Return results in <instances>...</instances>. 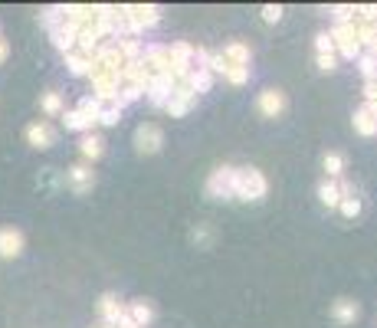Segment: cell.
<instances>
[{
  "instance_id": "1",
  "label": "cell",
  "mask_w": 377,
  "mask_h": 328,
  "mask_svg": "<svg viewBox=\"0 0 377 328\" xmlns=\"http://www.w3.org/2000/svg\"><path fill=\"white\" fill-rule=\"evenodd\" d=\"M266 194H269V184H266L263 171H256V167H237L233 200H253V204H259V200H266Z\"/></svg>"
},
{
  "instance_id": "2",
  "label": "cell",
  "mask_w": 377,
  "mask_h": 328,
  "mask_svg": "<svg viewBox=\"0 0 377 328\" xmlns=\"http://www.w3.org/2000/svg\"><path fill=\"white\" fill-rule=\"evenodd\" d=\"M233 177H237V167H230V164L216 167L214 174L207 177L204 194L210 200H233Z\"/></svg>"
},
{
  "instance_id": "3",
  "label": "cell",
  "mask_w": 377,
  "mask_h": 328,
  "mask_svg": "<svg viewBox=\"0 0 377 328\" xmlns=\"http://www.w3.org/2000/svg\"><path fill=\"white\" fill-rule=\"evenodd\" d=\"M332 43H334V56L355 59V56L361 53V43H357V27H355V23H334Z\"/></svg>"
},
{
  "instance_id": "4",
  "label": "cell",
  "mask_w": 377,
  "mask_h": 328,
  "mask_svg": "<svg viewBox=\"0 0 377 328\" xmlns=\"http://www.w3.org/2000/svg\"><path fill=\"white\" fill-rule=\"evenodd\" d=\"M174 89H177V79L171 76V69L168 73H158V76H151L148 82V98H151V105H158V109H164L168 105V98L174 96Z\"/></svg>"
},
{
  "instance_id": "5",
  "label": "cell",
  "mask_w": 377,
  "mask_h": 328,
  "mask_svg": "<svg viewBox=\"0 0 377 328\" xmlns=\"http://www.w3.org/2000/svg\"><path fill=\"white\" fill-rule=\"evenodd\" d=\"M164 144V131L154 125V121H145V125H138V131H135V151L138 154H158Z\"/></svg>"
},
{
  "instance_id": "6",
  "label": "cell",
  "mask_w": 377,
  "mask_h": 328,
  "mask_svg": "<svg viewBox=\"0 0 377 328\" xmlns=\"http://www.w3.org/2000/svg\"><path fill=\"white\" fill-rule=\"evenodd\" d=\"M66 184H69V191L73 194H89L92 187H96V171L89 167V164H73L69 171H66Z\"/></svg>"
},
{
  "instance_id": "7",
  "label": "cell",
  "mask_w": 377,
  "mask_h": 328,
  "mask_svg": "<svg viewBox=\"0 0 377 328\" xmlns=\"http://www.w3.org/2000/svg\"><path fill=\"white\" fill-rule=\"evenodd\" d=\"M27 142H30V148H36V151H46V148H53L56 142V131L50 121H33V125H27Z\"/></svg>"
},
{
  "instance_id": "8",
  "label": "cell",
  "mask_w": 377,
  "mask_h": 328,
  "mask_svg": "<svg viewBox=\"0 0 377 328\" xmlns=\"http://www.w3.org/2000/svg\"><path fill=\"white\" fill-rule=\"evenodd\" d=\"M23 233L17 227H0V260H17L23 253Z\"/></svg>"
},
{
  "instance_id": "9",
  "label": "cell",
  "mask_w": 377,
  "mask_h": 328,
  "mask_svg": "<svg viewBox=\"0 0 377 328\" xmlns=\"http://www.w3.org/2000/svg\"><path fill=\"white\" fill-rule=\"evenodd\" d=\"M50 40H53V46L59 50V53H73L75 50V40H79V30L75 27H69L66 20H59L56 27H50Z\"/></svg>"
},
{
  "instance_id": "10",
  "label": "cell",
  "mask_w": 377,
  "mask_h": 328,
  "mask_svg": "<svg viewBox=\"0 0 377 328\" xmlns=\"http://www.w3.org/2000/svg\"><path fill=\"white\" fill-rule=\"evenodd\" d=\"M259 112H263L266 119H279L282 112H286V92H279V89L259 92Z\"/></svg>"
},
{
  "instance_id": "11",
  "label": "cell",
  "mask_w": 377,
  "mask_h": 328,
  "mask_svg": "<svg viewBox=\"0 0 377 328\" xmlns=\"http://www.w3.org/2000/svg\"><path fill=\"white\" fill-rule=\"evenodd\" d=\"M194 98H197V96H194V92H191L187 86H177V89H174V96L168 98L164 112H168L171 119H181V115H187V109L194 105Z\"/></svg>"
},
{
  "instance_id": "12",
  "label": "cell",
  "mask_w": 377,
  "mask_h": 328,
  "mask_svg": "<svg viewBox=\"0 0 377 328\" xmlns=\"http://www.w3.org/2000/svg\"><path fill=\"white\" fill-rule=\"evenodd\" d=\"M121 308H125V306H121V299L115 292L98 295V318H102L105 325H112V322L121 315Z\"/></svg>"
},
{
  "instance_id": "13",
  "label": "cell",
  "mask_w": 377,
  "mask_h": 328,
  "mask_svg": "<svg viewBox=\"0 0 377 328\" xmlns=\"http://www.w3.org/2000/svg\"><path fill=\"white\" fill-rule=\"evenodd\" d=\"M357 315H361V306H357L355 299H338V302H332V318H334V322L351 325Z\"/></svg>"
},
{
  "instance_id": "14",
  "label": "cell",
  "mask_w": 377,
  "mask_h": 328,
  "mask_svg": "<svg viewBox=\"0 0 377 328\" xmlns=\"http://www.w3.org/2000/svg\"><path fill=\"white\" fill-rule=\"evenodd\" d=\"M181 86H187L194 96H204V92H210V86H214V76H210L207 69H191V76L184 79Z\"/></svg>"
},
{
  "instance_id": "15",
  "label": "cell",
  "mask_w": 377,
  "mask_h": 328,
  "mask_svg": "<svg viewBox=\"0 0 377 328\" xmlns=\"http://www.w3.org/2000/svg\"><path fill=\"white\" fill-rule=\"evenodd\" d=\"M226 59V66H249V46L246 43H226L223 53H220Z\"/></svg>"
},
{
  "instance_id": "16",
  "label": "cell",
  "mask_w": 377,
  "mask_h": 328,
  "mask_svg": "<svg viewBox=\"0 0 377 328\" xmlns=\"http://www.w3.org/2000/svg\"><path fill=\"white\" fill-rule=\"evenodd\" d=\"M125 312H128L131 322L138 328H148L151 322H154V306H151V302H131V308H125Z\"/></svg>"
},
{
  "instance_id": "17",
  "label": "cell",
  "mask_w": 377,
  "mask_h": 328,
  "mask_svg": "<svg viewBox=\"0 0 377 328\" xmlns=\"http://www.w3.org/2000/svg\"><path fill=\"white\" fill-rule=\"evenodd\" d=\"M79 151H82V158H89V161H98L102 151H105V142L89 131V135H82V142H79Z\"/></svg>"
},
{
  "instance_id": "18",
  "label": "cell",
  "mask_w": 377,
  "mask_h": 328,
  "mask_svg": "<svg viewBox=\"0 0 377 328\" xmlns=\"http://www.w3.org/2000/svg\"><path fill=\"white\" fill-rule=\"evenodd\" d=\"M318 200L325 207H338L341 204V181H322L318 184Z\"/></svg>"
},
{
  "instance_id": "19",
  "label": "cell",
  "mask_w": 377,
  "mask_h": 328,
  "mask_svg": "<svg viewBox=\"0 0 377 328\" xmlns=\"http://www.w3.org/2000/svg\"><path fill=\"white\" fill-rule=\"evenodd\" d=\"M63 121H66V128L82 131V135H89V131L96 128V121L89 119V115H82V112H79V109H73V112H63Z\"/></svg>"
},
{
  "instance_id": "20",
  "label": "cell",
  "mask_w": 377,
  "mask_h": 328,
  "mask_svg": "<svg viewBox=\"0 0 377 328\" xmlns=\"http://www.w3.org/2000/svg\"><path fill=\"white\" fill-rule=\"evenodd\" d=\"M66 66H69V73L73 76H89V69H92V56H82V53H66Z\"/></svg>"
},
{
  "instance_id": "21",
  "label": "cell",
  "mask_w": 377,
  "mask_h": 328,
  "mask_svg": "<svg viewBox=\"0 0 377 328\" xmlns=\"http://www.w3.org/2000/svg\"><path fill=\"white\" fill-rule=\"evenodd\" d=\"M355 128L361 131V135H367V138H371V135H377V119L367 109H357L355 112Z\"/></svg>"
},
{
  "instance_id": "22",
  "label": "cell",
  "mask_w": 377,
  "mask_h": 328,
  "mask_svg": "<svg viewBox=\"0 0 377 328\" xmlns=\"http://www.w3.org/2000/svg\"><path fill=\"white\" fill-rule=\"evenodd\" d=\"M322 167H325V174H328V177H338L341 171H345V154L328 151V154L322 158Z\"/></svg>"
},
{
  "instance_id": "23",
  "label": "cell",
  "mask_w": 377,
  "mask_h": 328,
  "mask_svg": "<svg viewBox=\"0 0 377 328\" xmlns=\"http://www.w3.org/2000/svg\"><path fill=\"white\" fill-rule=\"evenodd\" d=\"M191 240H194L200 250H207V246L214 243V227H210V223H197L194 233H191Z\"/></svg>"
},
{
  "instance_id": "24",
  "label": "cell",
  "mask_w": 377,
  "mask_h": 328,
  "mask_svg": "<svg viewBox=\"0 0 377 328\" xmlns=\"http://www.w3.org/2000/svg\"><path fill=\"white\" fill-rule=\"evenodd\" d=\"M119 119H121V105H119V102H108V105L98 109V125H115Z\"/></svg>"
},
{
  "instance_id": "25",
  "label": "cell",
  "mask_w": 377,
  "mask_h": 328,
  "mask_svg": "<svg viewBox=\"0 0 377 328\" xmlns=\"http://www.w3.org/2000/svg\"><path fill=\"white\" fill-rule=\"evenodd\" d=\"M40 105H43L46 115H63V112H66L63 109V96H59V92H46Z\"/></svg>"
},
{
  "instance_id": "26",
  "label": "cell",
  "mask_w": 377,
  "mask_h": 328,
  "mask_svg": "<svg viewBox=\"0 0 377 328\" xmlns=\"http://www.w3.org/2000/svg\"><path fill=\"white\" fill-rule=\"evenodd\" d=\"M141 96H145V89L128 86V82H121V89H119V105H131V102H138Z\"/></svg>"
},
{
  "instance_id": "27",
  "label": "cell",
  "mask_w": 377,
  "mask_h": 328,
  "mask_svg": "<svg viewBox=\"0 0 377 328\" xmlns=\"http://www.w3.org/2000/svg\"><path fill=\"white\" fill-rule=\"evenodd\" d=\"M338 210H341L348 220H355V217H361V200H357V197H345V200L338 204Z\"/></svg>"
},
{
  "instance_id": "28",
  "label": "cell",
  "mask_w": 377,
  "mask_h": 328,
  "mask_svg": "<svg viewBox=\"0 0 377 328\" xmlns=\"http://www.w3.org/2000/svg\"><path fill=\"white\" fill-rule=\"evenodd\" d=\"M75 109L82 112V115H89V119H92V121H96V125H98V109H102V105H98V102H96V98H92V96H86V98H82V102H79V105H75Z\"/></svg>"
},
{
  "instance_id": "29",
  "label": "cell",
  "mask_w": 377,
  "mask_h": 328,
  "mask_svg": "<svg viewBox=\"0 0 377 328\" xmlns=\"http://www.w3.org/2000/svg\"><path fill=\"white\" fill-rule=\"evenodd\" d=\"M226 79H230L233 86H243V82H249V66H230V69H226Z\"/></svg>"
},
{
  "instance_id": "30",
  "label": "cell",
  "mask_w": 377,
  "mask_h": 328,
  "mask_svg": "<svg viewBox=\"0 0 377 328\" xmlns=\"http://www.w3.org/2000/svg\"><path fill=\"white\" fill-rule=\"evenodd\" d=\"M315 50H318V56H325V53H334L332 33H318V36H315Z\"/></svg>"
},
{
  "instance_id": "31",
  "label": "cell",
  "mask_w": 377,
  "mask_h": 328,
  "mask_svg": "<svg viewBox=\"0 0 377 328\" xmlns=\"http://www.w3.org/2000/svg\"><path fill=\"white\" fill-rule=\"evenodd\" d=\"M263 20H266V23H279L282 20V7H272V3H269V7H263Z\"/></svg>"
},
{
  "instance_id": "32",
  "label": "cell",
  "mask_w": 377,
  "mask_h": 328,
  "mask_svg": "<svg viewBox=\"0 0 377 328\" xmlns=\"http://www.w3.org/2000/svg\"><path fill=\"white\" fill-rule=\"evenodd\" d=\"M334 59H338V56H334V53H325V56H318V69H325V73H332V69H334Z\"/></svg>"
},
{
  "instance_id": "33",
  "label": "cell",
  "mask_w": 377,
  "mask_h": 328,
  "mask_svg": "<svg viewBox=\"0 0 377 328\" xmlns=\"http://www.w3.org/2000/svg\"><path fill=\"white\" fill-rule=\"evenodd\" d=\"M7 56H10V43H7V36L0 33V63H3Z\"/></svg>"
},
{
  "instance_id": "34",
  "label": "cell",
  "mask_w": 377,
  "mask_h": 328,
  "mask_svg": "<svg viewBox=\"0 0 377 328\" xmlns=\"http://www.w3.org/2000/svg\"><path fill=\"white\" fill-rule=\"evenodd\" d=\"M96 328H112V325H105V322H98V325Z\"/></svg>"
}]
</instances>
